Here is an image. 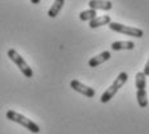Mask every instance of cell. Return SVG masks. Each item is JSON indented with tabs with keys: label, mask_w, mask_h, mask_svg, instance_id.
Instances as JSON below:
<instances>
[{
	"label": "cell",
	"mask_w": 149,
	"mask_h": 134,
	"mask_svg": "<svg viewBox=\"0 0 149 134\" xmlns=\"http://www.w3.org/2000/svg\"><path fill=\"white\" fill-rule=\"evenodd\" d=\"M70 88L73 90H75V92L83 94V96L88 97V98H92V97H95V89L91 87H87V85H84L83 82L78 81V80H71L70 81Z\"/></svg>",
	"instance_id": "5b68a950"
},
{
	"label": "cell",
	"mask_w": 149,
	"mask_h": 134,
	"mask_svg": "<svg viewBox=\"0 0 149 134\" xmlns=\"http://www.w3.org/2000/svg\"><path fill=\"white\" fill-rule=\"evenodd\" d=\"M127 79H128V75L126 72H121V74H119V75L117 76L116 80L113 81V84H111L110 87H109L108 89L102 93V96L100 97V102H101V103H108V102L110 101V99L113 98L117 93H118V90L126 84Z\"/></svg>",
	"instance_id": "6da1fadb"
},
{
	"label": "cell",
	"mask_w": 149,
	"mask_h": 134,
	"mask_svg": "<svg viewBox=\"0 0 149 134\" xmlns=\"http://www.w3.org/2000/svg\"><path fill=\"white\" fill-rule=\"evenodd\" d=\"M8 57H9L10 61H12L13 63L19 68V71L24 74V76H26V78H33L34 72H33V70H31V67L29 66L27 62L25 61V59L22 58L18 53H17L16 49H9L8 50Z\"/></svg>",
	"instance_id": "3957f363"
},
{
	"label": "cell",
	"mask_w": 149,
	"mask_h": 134,
	"mask_svg": "<svg viewBox=\"0 0 149 134\" xmlns=\"http://www.w3.org/2000/svg\"><path fill=\"white\" fill-rule=\"evenodd\" d=\"M136 99L137 103L141 108H145L148 106V96H147V90L145 89H139L136 92Z\"/></svg>",
	"instance_id": "8fae6325"
},
{
	"label": "cell",
	"mask_w": 149,
	"mask_h": 134,
	"mask_svg": "<svg viewBox=\"0 0 149 134\" xmlns=\"http://www.w3.org/2000/svg\"><path fill=\"white\" fill-rule=\"evenodd\" d=\"M88 5H90V9L93 10H110L113 8V4L109 0H90Z\"/></svg>",
	"instance_id": "8992f818"
},
{
	"label": "cell",
	"mask_w": 149,
	"mask_h": 134,
	"mask_svg": "<svg viewBox=\"0 0 149 134\" xmlns=\"http://www.w3.org/2000/svg\"><path fill=\"white\" fill-rule=\"evenodd\" d=\"M111 22L110 16H100L93 18L92 21H90V27L91 28H97L100 26H105V25H109Z\"/></svg>",
	"instance_id": "9c48e42d"
},
{
	"label": "cell",
	"mask_w": 149,
	"mask_h": 134,
	"mask_svg": "<svg viewBox=\"0 0 149 134\" xmlns=\"http://www.w3.org/2000/svg\"><path fill=\"white\" fill-rule=\"evenodd\" d=\"M109 28L116 31V32H121L127 36H134V38H143L144 36V31L141 28L126 26V25H122L119 22H110L109 23Z\"/></svg>",
	"instance_id": "277c9868"
},
{
	"label": "cell",
	"mask_w": 149,
	"mask_h": 134,
	"mask_svg": "<svg viewBox=\"0 0 149 134\" xmlns=\"http://www.w3.org/2000/svg\"><path fill=\"white\" fill-rule=\"evenodd\" d=\"M135 48L134 41H114L111 44V49L118 52V50H131Z\"/></svg>",
	"instance_id": "ba28073f"
},
{
	"label": "cell",
	"mask_w": 149,
	"mask_h": 134,
	"mask_svg": "<svg viewBox=\"0 0 149 134\" xmlns=\"http://www.w3.org/2000/svg\"><path fill=\"white\" fill-rule=\"evenodd\" d=\"M30 1H31V3H33V4H34V5H38V4H39V3H40V0H30Z\"/></svg>",
	"instance_id": "9a60e30c"
},
{
	"label": "cell",
	"mask_w": 149,
	"mask_h": 134,
	"mask_svg": "<svg viewBox=\"0 0 149 134\" xmlns=\"http://www.w3.org/2000/svg\"><path fill=\"white\" fill-rule=\"evenodd\" d=\"M64 4H65V0H54L52 7H51L49 10H48V16H49L51 18H54L56 16H58L60 10L62 9Z\"/></svg>",
	"instance_id": "30bf717a"
},
{
	"label": "cell",
	"mask_w": 149,
	"mask_h": 134,
	"mask_svg": "<svg viewBox=\"0 0 149 134\" xmlns=\"http://www.w3.org/2000/svg\"><path fill=\"white\" fill-rule=\"evenodd\" d=\"M7 119L13 122H17V124L22 125L24 128H26L27 130H30L31 133H39L40 132V128H39V125L36 124V122H34L33 120H30V119H27L26 116L21 115V113L16 112V111L13 110H9L7 111Z\"/></svg>",
	"instance_id": "7a4b0ae2"
},
{
	"label": "cell",
	"mask_w": 149,
	"mask_h": 134,
	"mask_svg": "<svg viewBox=\"0 0 149 134\" xmlns=\"http://www.w3.org/2000/svg\"><path fill=\"white\" fill-rule=\"evenodd\" d=\"M110 57H111L110 52L104 50L102 53L97 54L96 57H92V58L88 61V66H90V67H97L99 65H101V63H104V62L109 61V59H110Z\"/></svg>",
	"instance_id": "52a82bcc"
},
{
	"label": "cell",
	"mask_w": 149,
	"mask_h": 134,
	"mask_svg": "<svg viewBox=\"0 0 149 134\" xmlns=\"http://www.w3.org/2000/svg\"><path fill=\"white\" fill-rule=\"evenodd\" d=\"M135 85L137 88V90L139 89H145V87H147V76L144 75V72H137L136 76H135Z\"/></svg>",
	"instance_id": "7c38bea8"
},
{
	"label": "cell",
	"mask_w": 149,
	"mask_h": 134,
	"mask_svg": "<svg viewBox=\"0 0 149 134\" xmlns=\"http://www.w3.org/2000/svg\"><path fill=\"white\" fill-rule=\"evenodd\" d=\"M97 17V13H96V10H93V9H88V10H83V12L79 14V19L81 21H92L93 18H96Z\"/></svg>",
	"instance_id": "4fadbf2b"
},
{
	"label": "cell",
	"mask_w": 149,
	"mask_h": 134,
	"mask_svg": "<svg viewBox=\"0 0 149 134\" xmlns=\"http://www.w3.org/2000/svg\"><path fill=\"white\" fill-rule=\"evenodd\" d=\"M143 72H144L145 76H149V59H148L147 63H145V67H144V71H143Z\"/></svg>",
	"instance_id": "5bb4252c"
}]
</instances>
